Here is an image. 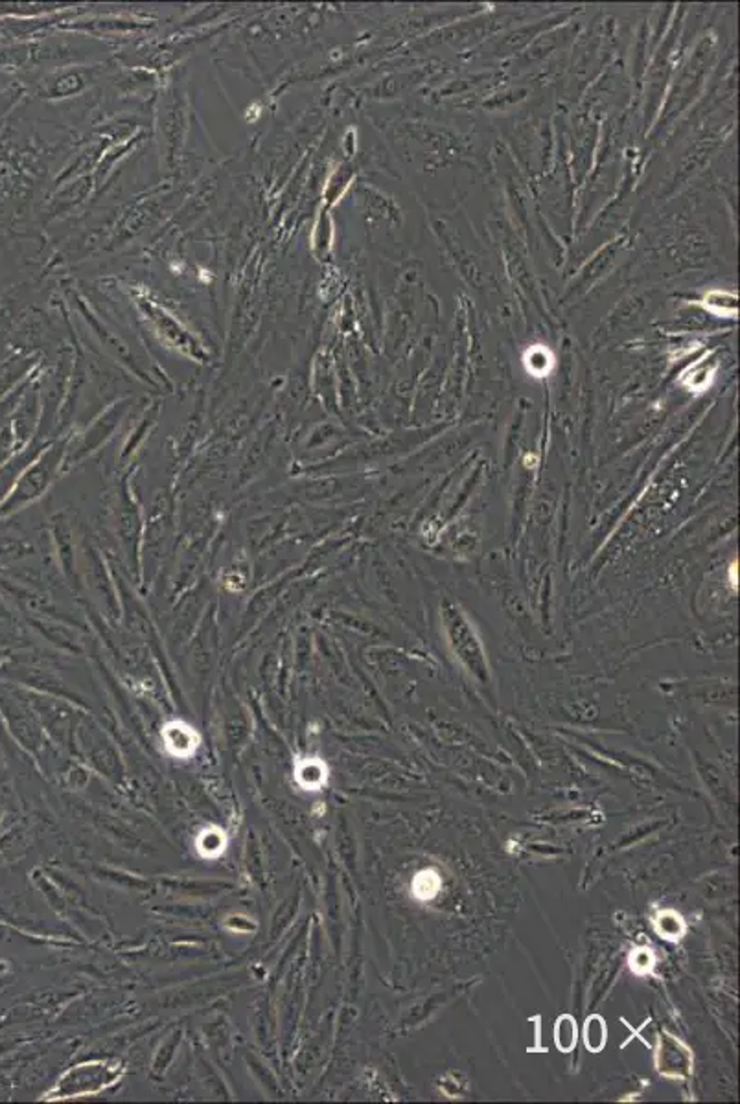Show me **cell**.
Returning <instances> with one entry per match:
<instances>
[{
	"instance_id": "obj_1",
	"label": "cell",
	"mask_w": 740,
	"mask_h": 1104,
	"mask_svg": "<svg viewBox=\"0 0 740 1104\" xmlns=\"http://www.w3.org/2000/svg\"><path fill=\"white\" fill-rule=\"evenodd\" d=\"M554 1040H557V1048L564 1053L571 1051L577 1044V1026L573 1022L571 1017H562L557 1022V1029H554Z\"/></svg>"
},
{
	"instance_id": "obj_2",
	"label": "cell",
	"mask_w": 740,
	"mask_h": 1104,
	"mask_svg": "<svg viewBox=\"0 0 740 1104\" xmlns=\"http://www.w3.org/2000/svg\"><path fill=\"white\" fill-rule=\"evenodd\" d=\"M606 1044V1026L599 1017H593L586 1024V1048L599 1053Z\"/></svg>"
},
{
	"instance_id": "obj_3",
	"label": "cell",
	"mask_w": 740,
	"mask_h": 1104,
	"mask_svg": "<svg viewBox=\"0 0 740 1104\" xmlns=\"http://www.w3.org/2000/svg\"><path fill=\"white\" fill-rule=\"evenodd\" d=\"M529 355H530V357H527L529 371L534 373V374H538V376L547 374V364L550 363V359H547V352L540 348V350L529 352Z\"/></svg>"
}]
</instances>
